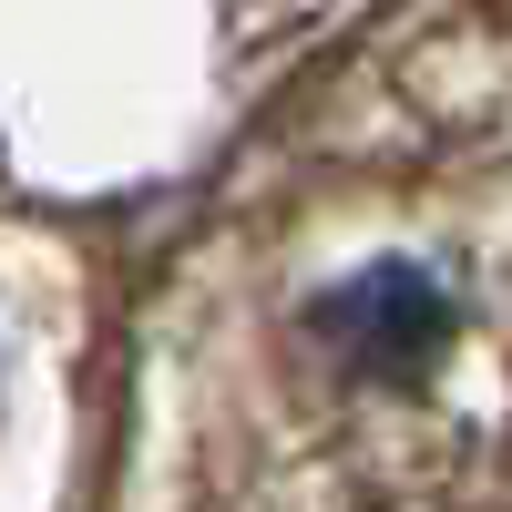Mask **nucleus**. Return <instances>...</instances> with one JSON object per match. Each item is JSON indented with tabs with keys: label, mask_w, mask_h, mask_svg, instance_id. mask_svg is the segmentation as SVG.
<instances>
[{
	"label": "nucleus",
	"mask_w": 512,
	"mask_h": 512,
	"mask_svg": "<svg viewBox=\"0 0 512 512\" xmlns=\"http://www.w3.org/2000/svg\"><path fill=\"white\" fill-rule=\"evenodd\" d=\"M318 338L349 369L410 379V369H431L441 338H451V287L420 267V256H379V267H359L349 287L318 297Z\"/></svg>",
	"instance_id": "f257e3e1"
}]
</instances>
